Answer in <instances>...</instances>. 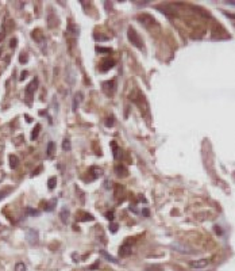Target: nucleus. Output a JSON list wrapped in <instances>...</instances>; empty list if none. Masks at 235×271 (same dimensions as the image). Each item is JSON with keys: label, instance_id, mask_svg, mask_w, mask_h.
Segmentation results:
<instances>
[{"label": "nucleus", "instance_id": "1", "mask_svg": "<svg viewBox=\"0 0 235 271\" xmlns=\"http://www.w3.org/2000/svg\"><path fill=\"white\" fill-rule=\"evenodd\" d=\"M127 37H128V41L131 42L135 48H138V49H141V50H142V49H143V45H142L143 42H142L141 37H139V34L137 33V30H135V29H133V27H128Z\"/></svg>", "mask_w": 235, "mask_h": 271}, {"label": "nucleus", "instance_id": "2", "mask_svg": "<svg viewBox=\"0 0 235 271\" xmlns=\"http://www.w3.org/2000/svg\"><path fill=\"white\" fill-rule=\"evenodd\" d=\"M138 21L142 23V25H145L146 27H150V25H157V21L154 19L153 16L147 15V14H143V15H139L138 16Z\"/></svg>", "mask_w": 235, "mask_h": 271}, {"label": "nucleus", "instance_id": "3", "mask_svg": "<svg viewBox=\"0 0 235 271\" xmlns=\"http://www.w3.org/2000/svg\"><path fill=\"white\" fill-rule=\"evenodd\" d=\"M114 65H115V61H114V60H111V58H104L102 61V64H100V71L107 72V71H110L111 68H114Z\"/></svg>", "mask_w": 235, "mask_h": 271}, {"label": "nucleus", "instance_id": "4", "mask_svg": "<svg viewBox=\"0 0 235 271\" xmlns=\"http://www.w3.org/2000/svg\"><path fill=\"white\" fill-rule=\"evenodd\" d=\"M37 86H38V79H34V80L26 87V95H27L29 98L33 96V94H34L35 90H37Z\"/></svg>", "mask_w": 235, "mask_h": 271}, {"label": "nucleus", "instance_id": "5", "mask_svg": "<svg viewBox=\"0 0 235 271\" xmlns=\"http://www.w3.org/2000/svg\"><path fill=\"white\" fill-rule=\"evenodd\" d=\"M131 252H133V250H131V246H130V241H126V243L120 247L119 255L122 256V258H124V256H128Z\"/></svg>", "mask_w": 235, "mask_h": 271}, {"label": "nucleus", "instance_id": "6", "mask_svg": "<svg viewBox=\"0 0 235 271\" xmlns=\"http://www.w3.org/2000/svg\"><path fill=\"white\" fill-rule=\"evenodd\" d=\"M207 266H208V260L207 259H200V260L191 262V267L192 268H204Z\"/></svg>", "mask_w": 235, "mask_h": 271}, {"label": "nucleus", "instance_id": "7", "mask_svg": "<svg viewBox=\"0 0 235 271\" xmlns=\"http://www.w3.org/2000/svg\"><path fill=\"white\" fill-rule=\"evenodd\" d=\"M115 83L114 82H106L104 84H103V90H104V92L107 94V95H111V94H114V91H115Z\"/></svg>", "mask_w": 235, "mask_h": 271}, {"label": "nucleus", "instance_id": "8", "mask_svg": "<svg viewBox=\"0 0 235 271\" xmlns=\"http://www.w3.org/2000/svg\"><path fill=\"white\" fill-rule=\"evenodd\" d=\"M60 218H61L62 224H68L69 222V210L66 207H62V210L60 211Z\"/></svg>", "mask_w": 235, "mask_h": 271}, {"label": "nucleus", "instance_id": "9", "mask_svg": "<svg viewBox=\"0 0 235 271\" xmlns=\"http://www.w3.org/2000/svg\"><path fill=\"white\" fill-rule=\"evenodd\" d=\"M31 37L34 38V39H37V41L39 42V45H42L43 42H45V38H43V34H42L39 30H34L33 33H31Z\"/></svg>", "mask_w": 235, "mask_h": 271}, {"label": "nucleus", "instance_id": "10", "mask_svg": "<svg viewBox=\"0 0 235 271\" xmlns=\"http://www.w3.org/2000/svg\"><path fill=\"white\" fill-rule=\"evenodd\" d=\"M100 255L103 256V258H106L108 262H111V263H115V264H118L119 263V260H118L116 258H114V256H111L110 254H107L104 250H100Z\"/></svg>", "mask_w": 235, "mask_h": 271}, {"label": "nucleus", "instance_id": "11", "mask_svg": "<svg viewBox=\"0 0 235 271\" xmlns=\"http://www.w3.org/2000/svg\"><path fill=\"white\" fill-rule=\"evenodd\" d=\"M115 172H116L118 176H126V175H127V169L124 168L122 164H119V165L115 167Z\"/></svg>", "mask_w": 235, "mask_h": 271}, {"label": "nucleus", "instance_id": "12", "mask_svg": "<svg viewBox=\"0 0 235 271\" xmlns=\"http://www.w3.org/2000/svg\"><path fill=\"white\" fill-rule=\"evenodd\" d=\"M19 164V159L16 157L15 155H10V167L11 168H16Z\"/></svg>", "mask_w": 235, "mask_h": 271}, {"label": "nucleus", "instance_id": "13", "mask_svg": "<svg viewBox=\"0 0 235 271\" xmlns=\"http://www.w3.org/2000/svg\"><path fill=\"white\" fill-rule=\"evenodd\" d=\"M70 149H72L70 140H69V138H65V140L62 141V151H64V152H69Z\"/></svg>", "mask_w": 235, "mask_h": 271}, {"label": "nucleus", "instance_id": "14", "mask_svg": "<svg viewBox=\"0 0 235 271\" xmlns=\"http://www.w3.org/2000/svg\"><path fill=\"white\" fill-rule=\"evenodd\" d=\"M53 152H54V143H53V141H49V144H47V149H46V156L47 157H51Z\"/></svg>", "mask_w": 235, "mask_h": 271}, {"label": "nucleus", "instance_id": "15", "mask_svg": "<svg viewBox=\"0 0 235 271\" xmlns=\"http://www.w3.org/2000/svg\"><path fill=\"white\" fill-rule=\"evenodd\" d=\"M56 183H57V178H56V176L50 178V179H49V182H47V187H49V190L54 189V187H56Z\"/></svg>", "mask_w": 235, "mask_h": 271}, {"label": "nucleus", "instance_id": "16", "mask_svg": "<svg viewBox=\"0 0 235 271\" xmlns=\"http://www.w3.org/2000/svg\"><path fill=\"white\" fill-rule=\"evenodd\" d=\"M39 129H41V125L38 123L35 128H34V130H33V133H31V140H35L37 137H38V133H39Z\"/></svg>", "mask_w": 235, "mask_h": 271}, {"label": "nucleus", "instance_id": "17", "mask_svg": "<svg viewBox=\"0 0 235 271\" xmlns=\"http://www.w3.org/2000/svg\"><path fill=\"white\" fill-rule=\"evenodd\" d=\"M15 271H27V267H26L25 263L19 262V263H16L15 264Z\"/></svg>", "mask_w": 235, "mask_h": 271}, {"label": "nucleus", "instance_id": "18", "mask_svg": "<svg viewBox=\"0 0 235 271\" xmlns=\"http://www.w3.org/2000/svg\"><path fill=\"white\" fill-rule=\"evenodd\" d=\"M145 271H162V267L157 266V264H153V266H147L145 268Z\"/></svg>", "mask_w": 235, "mask_h": 271}, {"label": "nucleus", "instance_id": "19", "mask_svg": "<svg viewBox=\"0 0 235 271\" xmlns=\"http://www.w3.org/2000/svg\"><path fill=\"white\" fill-rule=\"evenodd\" d=\"M111 145H112V148H114V157L115 159H119V152H120V149L118 148V145L115 143H111Z\"/></svg>", "mask_w": 235, "mask_h": 271}, {"label": "nucleus", "instance_id": "20", "mask_svg": "<svg viewBox=\"0 0 235 271\" xmlns=\"http://www.w3.org/2000/svg\"><path fill=\"white\" fill-rule=\"evenodd\" d=\"M56 205H57V199H53L51 202H49V203H47V207H46V211H51V210L54 209Z\"/></svg>", "mask_w": 235, "mask_h": 271}, {"label": "nucleus", "instance_id": "21", "mask_svg": "<svg viewBox=\"0 0 235 271\" xmlns=\"http://www.w3.org/2000/svg\"><path fill=\"white\" fill-rule=\"evenodd\" d=\"M95 39L96 41H108V37H106V35H99V34H95Z\"/></svg>", "mask_w": 235, "mask_h": 271}, {"label": "nucleus", "instance_id": "22", "mask_svg": "<svg viewBox=\"0 0 235 271\" xmlns=\"http://www.w3.org/2000/svg\"><path fill=\"white\" fill-rule=\"evenodd\" d=\"M77 102H78V94L73 98V111H74V113L77 111Z\"/></svg>", "mask_w": 235, "mask_h": 271}, {"label": "nucleus", "instance_id": "23", "mask_svg": "<svg viewBox=\"0 0 235 271\" xmlns=\"http://www.w3.org/2000/svg\"><path fill=\"white\" fill-rule=\"evenodd\" d=\"M26 211H27L29 214H31V215H38V214H39V211H38V210L30 209V207H27V209H26Z\"/></svg>", "mask_w": 235, "mask_h": 271}, {"label": "nucleus", "instance_id": "24", "mask_svg": "<svg viewBox=\"0 0 235 271\" xmlns=\"http://www.w3.org/2000/svg\"><path fill=\"white\" fill-rule=\"evenodd\" d=\"M96 52H100V53H111V49H107V48H96Z\"/></svg>", "mask_w": 235, "mask_h": 271}, {"label": "nucleus", "instance_id": "25", "mask_svg": "<svg viewBox=\"0 0 235 271\" xmlns=\"http://www.w3.org/2000/svg\"><path fill=\"white\" fill-rule=\"evenodd\" d=\"M106 126H107V128H110V126H114V117L107 118V121H106Z\"/></svg>", "mask_w": 235, "mask_h": 271}, {"label": "nucleus", "instance_id": "26", "mask_svg": "<svg viewBox=\"0 0 235 271\" xmlns=\"http://www.w3.org/2000/svg\"><path fill=\"white\" fill-rule=\"evenodd\" d=\"M106 218L110 221H114V213L112 211H108V213H106Z\"/></svg>", "mask_w": 235, "mask_h": 271}, {"label": "nucleus", "instance_id": "27", "mask_svg": "<svg viewBox=\"0 0 235 271\" xmlns=\"http://www.w3.org/2000/svg\"><path fill=\"white\" fill-rule=\"evenodd\" d=\"M8 193H10V190H4V191H0V201L3 199V198H4V197H5L7 194H8Z\"/></svg>", "mask_w": 235, "mask_h": 271}, {"label": "nucleus", "instance_id": "28", "mask_svg": "<svg viewBox=\"0 0 235 271\" xmlns=\"http://www.w3.org/2000/svg\"><path fill=\"white\" fill-rule=\"evenodd\" d=\"M110 230L112 232V233H115L118 230V224H112V225H110Z\"/></svg>", "mask_w": 235, "mask_h": 271}, {"label": "nucleus", "instance_id": "29", "mask_svg": "<svg viewBox=\"0 0 235 271\" xmlns=\"http://www.w3.org/2000/svg\"><path fill=\"white\" fill-rule=\"evenodd\" d=\"M16 46V39L14 38V39H11V48H15Z\"/></svg>", "mask_w": 235, "mask_h": 271}, {"label": "nucleus", "instance_id": "30", "mask_svg": "<svg viewBox=\"0 0 235 271\" xmlns=\"http://www.w3.org/2000/svg\"><path fill=\"white\" fill-rule=\"evenodd\" d=\"M19 60H21V62H26V61H27V56H21V58H19Z\"/></svg>", "mask_w": 235, "mask_h": 271}, {"label": "nucleus", "instance_id": "31", "mask_svg": "<svg viewBox=\"0 0 235 271\" xmlns=\"http://www.w3.org/2000/svg\"><path fill=\"white\" fill-rule=\"evenodd\" d=\"M26 76H27V72H26V71H25V72H22V76H21V80H23V79H25V77H26Z\"/></svg>", "mask_w": 235, "mask_h": 271}, {"label": "nucleus", "instance_id": "32", "mask_svg": "<svg viewBox=\"0 0 235 271\" xmlns=\"http://www.w3.org/2000/svg\"><path fill=\"white\" fill-rule=\"evenodd\" d=\"M143 214L146 215V217H149V210L147 209H143Z\"/></svg>", "mask_w": 235, "mask_h": 271}]
</instances>
